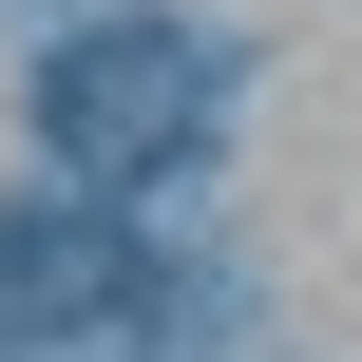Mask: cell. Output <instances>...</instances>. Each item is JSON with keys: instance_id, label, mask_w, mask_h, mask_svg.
Masks as SVG:
<instances>
[{"instance_id": "cell-1", "label": "cell", "mask_w": 362, "mask_h": 362, "mask_svg": "<svg viewBox=\"0 0 362 362\" xmlns=\"http://www.w3.org/2000/svg\"><path fill=\"white\" fill-rule=\"evenodd\" d=\"M210 115H229V57H210L191 19H95V38L38 57V153H57L76 191H153V172H191Z\"/></svg>"}, {"instance_id": "cell-2", "label": "cell", "mask_w": 362, "mask_h": 362, "mask_svg": "<svg viewBox=\"0 0 362 362\" xmlns=\"http://www.w3.org/2000/svg\"><path fill=\"white\" fill-rule=\"evenodd\" d=\"M172 286L191 267H153L134 229H95V210H19L0 229V325L38 344V325H172Z\"/></svg>"}]
</instances>
